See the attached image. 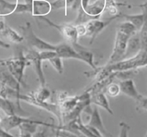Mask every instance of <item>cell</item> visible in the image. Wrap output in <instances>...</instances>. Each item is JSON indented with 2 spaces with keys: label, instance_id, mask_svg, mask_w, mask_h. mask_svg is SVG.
Instances as JSON below:
<instances>
[{
  "label": "cell",
  "instance_id": "6da1fadb",
  "mask_svg": "<svg viewBox=\"0 0 147 137\" xmlns=\"http://www.w3.org/2000/svg\"><path fill=\"white\" fill-rule=\"evenodd\" d=\"M105 66L111 72L139 70L141 67L147 66V52L140 50L133 57L123 59L113 64H106Z\"/></svg>",
  "mask_w": 147,
  "mask_h": 137
},
{
  "label": "cell",
  "instance_id": "7a4b0ae2",
  "mask_svg": "<svg viewBox=\"0 0 147 137\" xmlns=\"http://www.w3.org/2000/svg\"><path fill=\"white\" fill-rule=\"evenodd\" d=\"M30 64V63L27 60L22 50H20L14 57L4 59V66L21 86L24 85V70Z\"/></svg>",
  "mask_w": 147,
  "mask_h": 137
},
{
  "label": "cell",
  "instance_id": "3957f363",
  "mask_svg": "<svg viewBox=\"0 0 147 137\" xmlns=\"http://www.w3.org/2000/svg\"><path fill=\"white\" fill-rule=\"evenodd\" d=\"M22 35L26 40L27 44L37 51H46V50H55L56 45L50 44L37 37L33 30L32 24L30 22H25L24 25L20 27Z\"/></svg>",
  "mask_w": 147,
  "mask_h": 137
},
{
  "label": "cell",
  "instance_id": "277c9868",
  "mask_svg": "<svg viewBox=\"0 0 147 137\" xmlns=\"http://www.w3.org/2000/svg\"><path fill=\"white\" fill-rule=\"evenodd\" d=\"M131 37L132 36H130L117 29L113 51L106 64H113L123 60L126 51L128 42Z\"/></svg>",
  "mask_w": 147,
  "mask_h": 137
},
{
  "label": "cell",
  "instance_id": "5b68a950",
  "mask_svg": "<svg viewBox=\"0 0 147 137\" xmlns=\"http://www.w3.org/2000/svg\"><path fill=\"white\" fill-rule=\"evenodd\" d=\"M40 19L41 21L45 23L47 25L50 27H53L56 29L60 34H62L63 37L67 40V42L70 43V45H73L74 43H78L79 36L78 34L77 30H76V26L73 24H67V23H63V24H57L54 22L52 20H49L48 18L44 17H37Z\"/></svg>",
  "mask_w": 147,
  "mask_h": 137
},
{
  "label": "cell",
  "instance_id": "8992f818",
  "mask_svg": "<svg viewBox=\"0 0 147 137\" xmlns=\"http://www.w3.org/2000/svg\"><path fill=\"white\" fill-rule=\"evenodd\" d=\"M119 17H120V12L117 15L112 16V17H109V19H106L105 20H100V18L93 19V20H89L86 24H84L86 30V35L88 36L90 39V43H89L92 44L96 39V37L100 34V32L107 26H109L112 22L114 21Z\"/></svg>",
  "mask_w": 147,
  "mask_h": 137
},
{
  "label": "cell",
  "instance_id": "52a82bcc",
  "mask_svg": "<svg viewBox=\"0 0 147 137\" xmlns=\"http://www.w3.org/2000/svg\"><path fill=\"white\" fill-rule=\"evenodd\" d=\"M83 111L86 112V113H88L90 116L88 123L86 124V126H89V127H92L98 131L103 137H112V135L108 132L107 129H106L105 126L103 125L101 116L100 115V112H99L97 106L94 105L93 109H91L90 105H88L83 110Z\"/></svg>",
  "mask_w": 147,
  "mask_h": 137
},
{
  "label": "cell",
  "instance_id": "ba28073f",
  "mask_svg": "<svg viewBox=\"0 0 147 137\" xmlns=\"http://www.w3.org/2000/svg\"><path fill=\"white\" fill-rule=\"evenodd\" d=\"M24 56L27 58V60L32 64L34 72H35L36 75L38 78L40 87H45L46 79L42 70V60L40 58L39 51L34 50V49H31V50H29L27 53L24 54Z\"/></svg>",
  "mask_w": 147,
  "mask_h": 137
},
{
  "label": "cell",
  "instance_id": "9c48e42d",
  "mask_svg": "<svg viewBox=\"0 0 147 137\" xmlns=\"http://www.w3.org/2000/svg\"><path fill=\"white\" fill-rule=\"evenodd\" d=\"M106 5V0H95L92 2L90 1L84 7H79L78 9L82 10L91 20L98 19L105 11Z\"/></svg>",
  "mask_w": 147,
  "mask_h": 137
},
{
  "label": "cell",
  "instance_id": "30bf717a",
  "mask_svg": "<svg viewBox=\"0 0 147 137\" xmlns=\"http://www.w3.org/2000/svg\"><path fill=\"white\" fill-rule=\"evenodd\" d=\"M0 85L15 90L20 101V96L21 94L20 93L21 85L17 82V80L14 78V76L10 73L7 68H0Z\"/></svg>",
  "mask_w": 147,
  "mask_h": 137
},
{
  "label": "cell",
  "instance_id": "8fae6325",
  "mask_svg": "<svg viewBox=\"0 0 147 137\" xmlns=\"http://www.w3.org/2000/svg\"><path fill=\"white\" fill-rule=\"evenodd\" d=\"M121 93L125 96L131 98L135 101H137L142 96V94L138 91L136 86L132 79H126V80H121L119 83Z\"/></svg>",
  "mask_w": 147,
  "mask_h": 137
},
{
  "label": "cell",
  "instance_id": "7c38bea8",
  "mask_svg": "<svg viewBox=\"0 0 147 137\" xmlns=\"http://www.w3.org/2000/svg\"><path fill=\"white\" fill-rule=\"evenodd\" d=\"M30 119L23 117L21 115H12V116H6L4 119H1L0 127L4 130L9 132L10 130L15 128H18L22 124L27 122Z\"/></svg>",
  "mask_w": 147,
  "mask_h": 137
},
{
  "label": "cell",
  "instance_id": "4fadbf2b",
  "mask_svg": "<svg viewBox=\"0 0 147 137\" xmlns=\"http://www.w3.org/2000/svg\"><path fill=\"white\" fill-rule=\"evenodd\" d=\"M55 51L59 57L62 59H75V60L82 61V58L78 53L76 51L73 46L66 43H60L56 45V48Z\"/></svg>",
  "mask_w": 147,
  "mask_h": 137
},
{
  "label": "cell",
  "instance_id": "5bb4252c",
  "mask_svg": "<svg viewBox=\"0 0 147 137\" xmlns=\"http://www.w3.org/2000/svg\"><path fill=\"white\" fill-rule=\"evenodd\" d=\"M51 10L50 2L47 0H33L31 14L34 17H44Z\"/></svg>",
  "mask_w": 147,
  "mask_h": 137
},
{
  "label": "cell",
  "instance_id": "9a60e30c",
  "mask_svg": "<svg viewBox=\"0 0 147 137\" xmlns=\"http://www.w3.org/2000/svg\"><path fill=\"white\" fill-rule=\"evenodd\" d=\"M90 104L93 103L96 106H100L106 110L109 114L113 115V112L111 108L109 102L106 98V94L103 91L96 92V93L90 94Z\"/></svg>",
  "mask_w": 147,
  "mask_h": 137
},
{
  "label": "cell",
  "instance_id": "2e32d148",
  "mask_svg": "<svg viewBox=\"0 0 147 137\" xmlns=\"http://www.w3.org/2000/svg\"><path fill=\"white\" fill-rule=\"evenodd\" d=\"M71 45L76 50V51L78 53L79 55L81 57L82 62H84L86 64L88 65L90 67L93 68V70H94V69L97 67L94 63V56H93L92 52H90V50H87L84 47L80 45L78 43H74V44Z\"/></svg>",
  "mask_w": 147,
  "mask_h": 137
},
{
  "label": "cell",
  "instance_id": "e0dca14e",
  "mask_svg": "<svg viewBox=\"0 0 147 137\" xmlns=\"http://www.w3.org/2000/svg\"><path fill=\"white\" fill-rule=\"evenodd\" d=\"M141 49H142V47H141L140 39H139V32H137L129 38L123 59L129 58V57L136 55L140 51Z\"/></svg>",
  "mask_w": 147,
  "mask_h": 137
},
{
  "label": "cell",
  "instance_id": "ac0fdd59",
  "mask_svg": "<svg viewBox=\"0 0 147 137\" xmlns=\"http://www.w3.org/2000/svg\"><path fill=\"white\" fill-rule=\"evenodd\" d=\"M1 34H2L3 37H4V38H6L11 43H15V44L22 43L24 40V37H22V34L17 32L11 27H9L8 25H6L5 28L1 32Z\"/></svg>",
  "mask_w": 147,
  "mask_h": 137
},
{
  "label": "cell",
  "instance_id": "d6986e66",
  "mask_svg": "<svg viewBox=\"0 0 147 137\" xmlns=\"http://www.w3.org/2000/svg\"><path fill=\"white\" fill-rule=\"evenodd\" d=\"M17 109L20 111L16 103H14L11 100L0 96V110H2L6 116H12L17 113Z\"/></svg>",
  "mask_w": 147,
  "mask_h": 137
},
{
  "label": "cell",
  "instance_id": "ffe728a7",
  "mask_svg": "<svg viewBox=\"0 0 147 137\" xmlns=\"http://www.w3.org/2000/svg\"><path fill=\"white\" fill-rule=\"evenodd\" d=\"M18 3V1L0 0V16L6 17V16L14 14L17 9Z\"/></svg>",
  "mask_w": 147,
  "mask_h": 137
},
{
  "label": "cell",
  "instance_id": "44dd1931",
  "mask_svg": "<svg viewBox=\"0 0 147 137\" xmlns=\"http://www.w3.org/2000/svg\"><path fill=\"white\" fill-rule=\"evenodd\" d=\"M120 17H123L126 19V21L131 23L139 32L144 20V13L142 11L140 14H126L120 12Z\"/></svg>",
  "mask_w": 147,
  "mask_h": 137
},
{
  "label": "cell",
  "instance_id": "7402d4cb",
  "mask_svg": "<svg viewBox=\"0 0 147 137\" xmlns=\"http://www.w3.org/2000/svg\"><path fill=\"white\" fill-rule=\"evenodd\" d=\"M142 11L144 13V20L143 24L139 30V36L141 42V50L147 52V9H142Z\"/></svg>",
  "mask_w": 147,
  "mask_h": 137
},
{
  "label": "cell",
  "instance_id": "603a6c76",
  "mask_svg": "<svg viewBox=\"0 0 147 137\" xmlns=\"http://www.w3.org/2000/svg\"><path fill=\"white\" fill-rule=\"evenodd\" d=\"M32 94L37 103H45L51 96L50 91L46 87H40L37 92Z\"/></svg>",
  "mask_w": 147,
  "mask_h": 137
},
{
  "label": "cell",
  "instance_id": "cb8c5ba5",
  "mask_svg": "<svg viewBox=\"0 0 147 137\" xmlns=\"http://www.w3.org/2000/svg\"><path fill=\"white\" fill-rule=\"evenodd\" d=\"M49 63H50L52 66L54 67L55 70L59 73V74H62L64 71V67H63V59L58 55L55 56V57H53V58L47 60Z\"/></svg>",
  "mask_w": 147,
  "mask_h": 137
},
{
  "label": "cell",
  "instance_id": "d4e9b609",
  "mask_svg": "<svg viewBox=\"0 0 147 137\" xmlns=\"http://www.w3.org/2000/svg\"><path fill=\"white\" fill-rule=\"evenodd\" d=\"M105 94L108 95L111 98H115L116 96H119L121 93L120 90V87H119V84H116V83H111L109 85V86H106V88H105Z\"/></svg>",
  "mask_w": 147,
  "mask_h": 137
},
{
  "label": "cell",
  "instance_id": "484cf974",
  "mask_svg": "<svg viewBox=\"0 0 147 137\" xmlns=\"http://www.w3.org/2000/svg\"><path fill=\"white\" fill-rule=\"evenodd\" d=\"M50 5H51L52 9L58 10L64 9L65 14L67 13V0H55V1L50 2Z\"/></svg>",
  "mask_w": 147,
  "mask_h": 137
},
{
  "label": "cell",
  "instance_id": "4316f807",
  "mask_svg": "<svg viewBox=\"0 0 147 137\" xmlns=\"http://www.w3.org/2000/svg\"><path fill=\"white\" fill-rule=\"evenodd\" d=\"M120 134H119V137H129L130 126L125 122L122 121L120 123Z\"/></svg>",
  "mask_w": 147,
  "mask_h": 137
},
{
  "label": "cell",
  "instance_id": "83f0119b",
  "mask_svg": "<svg viewBox=\"0 0 147 137\" xmlns=\"http://www.w3.org/2000/svg\"><path fill=\"white\" fill-rule=\"evenodd\" d=\"M55 131V135H57L59 137H79L75 134L68 131L63 130L60 129H54Z\"/></svg>",
  "mask_w": 147,
  "mask_h": 137
},
{
  "label": "cell",
  "instance_id": "f1b7e54d",
  "mask_svg": "<svg viewBox=\"0 0 147 137\" xmlns=\"http://www.w3.org/2000/svg\"><path fill=\"white\" fill-rule=\"evenodd\" d=\"M137 103V108L139 109H142L143 111H147V97L142 96L136 101Z\"/></svg>",
  "mask_w": 147,
  "mask_h": 137
},
{
  "label": "cell",
  "instance_id": "f546056e",
  "mask_svg": "<svg viewBox=\"0 0 147 137\" xmlns=\"http://www.w3.org/2000/svg\"><path fill=\"white\" fill-rule=\"evenodd\" d=\"M76 26V30H77V32H78V34L79 37H81V36L86 35V27H85L84 24H77V25Z\"/></svg>",
  "mask_w": 147,
  "mask_h": 137
},
{
  "label": "cell",
  "instance_id": "4dcf8cb0",
  "mask_svg": "<svg viewBox=\"0 0 147 137\" xmlns=\"http://www.w3.org/2000/svg\"><path fill=\"white\" fill-rule=\"evenodd\" d=\"M0 137H14L11 134L9 133V132L4 130L1 127H0Z\"/></svg>",
  "mask_w": 147,
  "mask_h": 137
},
{
  "label": "cell",
  "instance_id": "1f68e13d",
  "mask_svg": "<svg viewBox=\"0 0 147 137\" xmlns=\"http://www.w3.org/2000/svg\"><path fill=\"white\" fill-rule=\"evenodd\" d=\"M6 25H7V24H6L5 20H4V17L0 16V33L4 30Z\"/></svg>",
  "mask_w": 147,
  "mask_h": 137
},
{
  "label": "cell",
  "instance_id": "d6a6232c",
  "mask_svg": "<svg viewBox=\"0 0 147 137\" xmlns=\"http://www.w3.org/2000/svg\"><path fill=\"white\" fill-rule=\"evenodd\" d=\"M19 130H20V136H19V137H32V134L22 130V129H19Z\"/></svg>",
  "mask_w": 147,
  "mask_h": 137
},
{
  "label": "cell",
  "instance_id": "836d02e7",
  "mask_svg": "<svg viewBox=\"0 0 147 137\" xmlns=\"http://www.w3.org/2000/svg\"><path fill=\"white\" fill-rule=\"evenodd\" d=\"M0 47L4 49H9L10 47V45L8 44L7 43H6V42L3 41L1 39H0Z\"/></svg>",
  "mask_w": 147,
  "mask_h": 137
},
{
  "label": "cell",
  "instance_id": "e575fe53",
  "mask_svg": "<svg viewBox=\"0 0 147 137\" xmlns=\"http://www.w3.org/2000/svg\"><path fill=\"white\" fill-rule=\"evenodd\" d=\"M32 137H47L44 132H36L32 134Z\"/></svg>",
  "mask_w": 147,
  "mask_h": 137
},
{
  "label": "cell",
  "instance_id": "d590c367",
  "mask_svg": "<svg viewBox=\"0 0 147 137\" xmlns=\"http://www.w3.org/2000/svg\"><path fill=\"white\" fill-rule=\"evenodd\" d=\"M79 7H80V0H76L73 5L72 6V8L76 9H78Z\"/></svg>",
  "mask_w": 147,
  "mask_h": 137
},
{
  "label": "cell",
  "instance_id": "8d00e7d4",
  "mask_svg": "<svg viewBox=\"0 0 147 137\" xmlns=\"http://www.w3.org/2000/svg\"><path fill=\"white\" fill-rule=\"evenodd\" d=\"M139 7H140L142 9H147V1H146L145 3H144V4H141Z\"/></svg>",
  "mask_w": 147,
  "mask_h": 137
},
{
  "label": "cell",
  "instance_id": "74e56055",
  "mask_svg": "<svg viewBox=\"0 0 147 137\" xmlns=\"http://www.w3.org/2000/svg\"><path fill=\"white\" fill-rule=\"evenodd\" d=\"M4 60H0V67L1 66H4Z\"/></svg>",
  "mask_w": 147,
  "mask_h": 137
},
{
  "label": "cell",
  "instance_id": "f35d334b",
  "mask_svg": "<svg viewBox=\"0 0 147 137\" xmlns=\"http://www.w3.org/2000/svg\"><path fill=\"white\" fill-rule=\"evenodd\" d=\"M55 137H59V136H57V135H55Z\"/></svg>",
  "mask_w": 147,
  "mask_h": 137
},
{
  "label": "cell",
  "instance_id": "ab89813d",
  "mask_svg": "<svg viewBox=\"0 0 147 137\" xmlns=\"http://www.w3.org/2000/svg\"><path fill=\"white\" fill-rule=\"evenodd\" d=\"M144 137H147V134H146V136H145Z\"/></svg>",
  "mask_w": 147,
  "mask_h": 137
}]
</instances>
